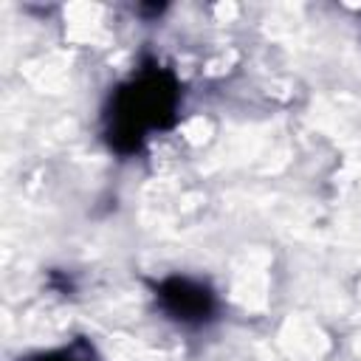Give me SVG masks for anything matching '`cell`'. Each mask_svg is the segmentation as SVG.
<instances>
[{
  "label": "cell",
  "instance_id": "cell-3",
  "mask_svg": "<svg viewBox=\"0 0 361 361\" xmlns=\"http://www.w3.org/2000/svg\"><path fill=\"white\" fill-rule=\"evenodd\" d=\"M39 361H90V358H82L71 350H62V353H51V355H42Z\"/></svg>",
  "mask_w": 361,
  "mask_h": 361
},
{
  "label": "cell",
  "instance_id": "cell-1",
  "mask_svg": "<svg viewBox=\"0 0 361 361\" xmlns=\"http://www.w3.org/2000/svg\"><path fill=\"white\" fill-rule=\"evenodd\" d=\"M178 85L166 71L149 68L121 85L107 110V138L118 152L141 147L149 130H161L175 118Z\"/></svg>",
  "mask_w": 361,
  "mask_h": 361
},
{
  "label": "cell",
  "instance_id": "cell-2",
  "mask_svg": "<svg viewBox=\"0 0 361 361\" xmlns=\"http://www.w3.org/2000/svg\"><path fill=\"white\" fill-rule=\"evenodd\" d=\"M158 299H161L164 310L183 324H203L214 313V296L209 293V288H203L192 279L175 276V279L161 282Z\"/></svg>",
  "mask_w": 361,
  "mask_h": 361
}]
</instances>
